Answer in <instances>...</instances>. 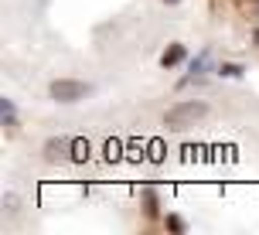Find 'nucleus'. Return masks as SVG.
<instances>
[{"label": "nucleus", "mask_w": 259, "mask_h": 235, "mask_svg": "<svg viewBox=\"0 0 259 235\" xmlns=\"http://www.w3.org/2000/svg\"><path fill=\"white\" fill-rule=\"evenodd\" d=\"M72 147H75L72 136H52V140L45 144V160H48V164L68 160V157H72Z\"/></svg>", "instance_id": "obj_3"}, {"label": "nucleus", "mask_w": 259, "mask_h": 235, "mask_svg": "<svg viewBox=\"0 0 259 235\" xmlns=\"http://www.w3.org/2000/svg\"><path fill=\"white\" fill-rule=\"evenodd\" d=\"M208 58H211V55H208V48H205V52H198V58L191 62V72H194V75H201V72L208 68ZM194 75H191V78H194Z\"/></svg>", "instance_id": "obj_6"}, {"label": "nucleus", "mask_w": 259, "mask_h": 235, "mask_svg": "<svg viewBox=\"0 0 259 235\" xmlns=\"http://www.w3.org/2000/svg\"><path fill=\"white\" fill-rule=\"evenodd\" d=\"M89 92H92V85L89 82H78V78H55L52 85H48V96H52L55 103H78Z\"/></svg>", "instance_id": "obj_2"}, {"label": "nucleus", "mask_w": 259, "mask_h": 235, "mask_svg": "<svg viewBox=\"0 0 259 235\" xmlns=\"http://www.w3.org/2000/svg\"><path fill=\"white\" fill-rule=\"evenodd\" d=\"M0 119H4V126H17V109L11 99H0Z\"/></svg>", "instance_id": "obj_5"}, {"label": "nucleus", "mask_w": 259, "mask_h": 235, "mask_svg": "<svg viewBox=\"0 0 259 235\" xmlns=\"http://www.w3.org/2000/svg\"><path fill=\"white\" fill-rule=\"evenodd\" d=\"M184 62V44H170L167 52L160 55V65L164 68H174V65H181Z\"/></svg>", "instance_id": "obj_4"}, {"label": "nucleus", "mask_w": 259, "mask_h": 235, "mask_svg": "<svg viewBox=\"0 0 259 235\" xmlns=\"http://www.w3.org/2000/svg\"><path fill=\"white\" fill-rule=\"evenodd\" d=\"M164 4H170V7H174V4H181V0H164Z\"/></svg>", "instance_id": "obj_9"}, {"label": "nucleus", "mask_w": 259, "mask_h": 235, "mask_svg": "<svg viewBox=\"0 0 259 235\" xmlns=\"http://www.w3.org/2000/svg\"><path fill=\"white\" fill-rule=\"evenodd\" d=\"M208 116V106L198 103V99H188V103H174L167 109V116H164V123H167V130L181 133V130H191L194 123H201V119Z\"/></svg>", "instance_id": "obj_1"}, {"label": "nucleus", "mask_w": 259, "mask_h": 235, "mask_svg": "<svg viewBox=\"0 0 259 235\" xmlns=\"http://www.w3.org/2000/svg\"><path fill=\"white\" fill-rule=\"evenodd\" d=\"M219 72H222V75H229V78H239V75H242V68H239V65H222Z\"/></svg>", "instance_id": "obj_8"}, {"label": "nucleus", "mask_w": 259, "mask_h": 235, "mask_svg": "<svg viewBox=\"0 0 259 235\" xmlns=\"http://www.w3.org/2000/svg\"><path fill=\"white\" fill-rule=\"evenodd\" d=\"M89 157V144L85 140H75V147H72V160H85Z\"/></svg>", "instance_id": "obj_7"}]
</instances>
